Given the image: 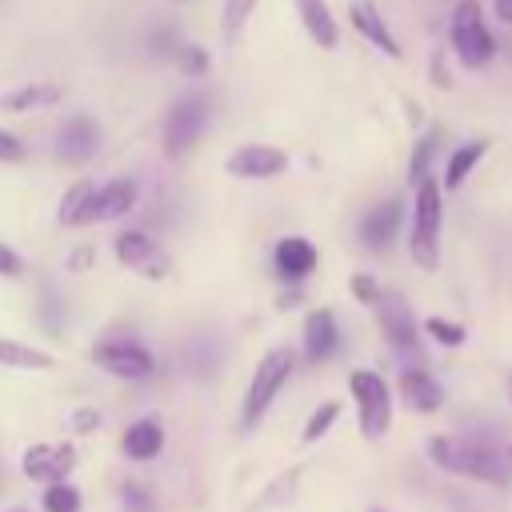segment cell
Instances as JSON below:
<instances>
[{"label":"cell","instance_id":"18","mask_svg":"<svg viewBox=\"0 0 512 512\" xmlns=\"http://www.w3.org/2000/svg\"><path fill=\"white\" fill-rule=\"evenodd\" d=\"M348 20H352V28H356L372 48H380L388 60H400V56H404L400 40L392 36V28L384 24V16H380V8H376L372 0H352V4H348Z\"/></svg>","mask_w":512,"mask_h":512},{"label":"cell","instance_id":"9","mask_svg":"<svg viewBox=\"0 0 512 512\" xmlns=\"http://www.w3.org/2000/svg\"><path fill=\"white\" fill-rule=\"evenodd\" d=\"M92 364L116 380H152L156 376V356L140 340H128V336H104L100 344H92Z\"/></svg>","mask_w":512,"mask_h":512},{"label":"cell","instance_id":"20","mask_svg":"<svg viewBox=\"0 0 512 512\" xmlns=\"http://www.w3.org/2000/svg\"><path fill=\"white\" fill-rule=\"evenodd\" d=\"M64 100V88L52 84V80H28L12 92L0 96V108L12 112V116H24V112H40V108H56Z\"/></svg>","mask_w":512,"mask_h":512},{"label":"cell","instance_id":"23","mask_svg":"<svg viewBox=\"0 0 512 512\" xmlns=\"http://www.w3.org/2000/svg\"><path fill=\"white\" fill-rule=\"evenodd\" d=\"M0 368H16V372H48L56 368V356L44 348H32L24 340L0 336Z\"/></svg>","mask_w":512,"mask_h":512},{"label":"cell","instance_id":"10","mask_svg":"<svg viewBox=\"0 0 512 512\" xmlns=\"http://www.w3.org/2000/svg\"><path fill=\"white\" fill-rule=\"evenodd\" d=\"M136 200H140V184H136L132 176H112V180H104V184H92L88 204H84V212H80V228L120 220V216H128V212L136 208Z\"/></svg>","mask_w":512,"mask_h":512},{"label":"cell","instance_id":"32","mask_svg":"<svg viewBox=\"0 0 512 512\" xmlns=\"http://www.w3.org/2000/svg\"><path fill=\"white\" fill-rule=\"evenodd\" d=\"M24 156H28V144H24L16 132L0 128V164H20Z\"/></svg>","mask_w":512,"mask_h":512},{"label":"cell","instance_id":"17","mask_svg":"<svg viewBox=\"0 0 512 512\" xmlns=\"http://www.w3.org/2000/svg\"><path fill=\"white\" fill-rule=\"evenodd\" d=\"M340 352V324L332 308H312L304 316V360L308 364H324Z\"/></svg>","mask_w":512,"mask_h":512},{"label":"cell","instance_id":"25","mask_svg":"<svg viewBox=\"0 0 512 512\" xmlns=\"http://www.w3.org/2000/svg\"><path fill=\"white\" fill-rule=\"evenodd\" d=\"M436 152H440V132H424V136L416 140V148H412V160H408V184H412V188H416L424 176H432Z\"/></svg>","mask_w":512,"mask_h":512},{"label":"cell","instance_id":"21","mask_svg":"<svg viewBox=\"0 0 512 512\" xmlns=\"http://www.w3.org/2000/svg\"><path fill=\"white\" fill-rule=\"evenodd\" d=\"M296 16H300V24H304V32L316 48H336L340 44V24H336L328 0H296Z\"/></svg>","mask_w":512,"mask_h":512},{"label":"cell","instance_id":"15","mask_svg":"<svg viewBox=\"0 0 512 512\" xmlns=\"http://www.w3.org/2000/svg\"><path fill=\"white\" fill-rule=\"evenodd\" d=\"M316 264H320V252H316V244L308 236H284L272 248V268L288 284H304L316 272Z\"/></svg>","mask_w":512,"mask_h":512},{"label":"cell","instance_id":"7","mask_svg":"<svg viewBox=\"0 0 512 512\" xmlns=\"http://www.w3.org/2000/svg\"><path fill=\"white\" fill-rule=\"evenodd\" d=\"M376 320H380V332H384L388 348H392L400 360L420 364V352H424L420 324H416L408 300H404L396 288H384V292H380V300H376Z\"/></svg>","mask_w":512,"mask_h":512},{"label":"cell","instance_id":"3","mask_svg":"<svg viewBox=\"0 0 512 512\" xmlns=\"http://www.w3.org/2000/svg\"><path fill=\"white\" fill-rule=\"evenodd\" d=\"M292 372H296L292 348H268V352L256 360V372L248 376V388H244V400H240V428H244V432L260 428V420L268 416L272 400H276L280 388L292 380Z\"/></svg>","mask_w":512,"mask_h":512},{"label":"cell","instance_id":"39","mask_svg":"<svg viewBox=\"0 0 512 512\" xmlns=\"http://www.w3.org/2000/svg\"><path fill=\"white\" fill-rule=\"evenodd\" d=\"M504 456H508V460H512V444H508V452H504Z\"/></svg>","mask_w":512,"mask_h":512},{"label":"cell","instance_id":"6","mask_svg":"<svg viewBox=\"0 0 512 512\" xmlns=\"http://www.w3.org/2000/svg\"><path fill=\"white\" fill-rule=\"evenodd\" d=\"M208 128V96L204 92H188L180 100H172V108L160 120V140H164V156L180 160Z\"/></svg>","mask_w":512,"mask_h":512},{"label":"cell","instance_id":"27","mask_svg":"<svg viewBox=\"0 0 512 512\" xmlns=\"http://www.w3.org/2000/svg\"><path fill=\"white\" fill-rule=\"evenodd\" d=\"M92 184H96V180H76V184L60 196V216H56V220H60L64 228H80V212H84V204H88Z\"/></svg>","mask_w":512,"mask_h":512},{"label":"cell","instance_id":"26","mask_svg":"<svg viewBox=\"0 0 512 512\" xmlns=\"http://www.w3.org/2000/svg\"><path fill=\"white\" fill-rule=\"evenodd\" d=\"M80 488L68 484V480H56V484H44V496H40V508L44 512H80Z\"/></svg>","mask_w":512,"mask_h":512},{"label":"cell","instance_id":"38","mask_svg":"<svg viewBox=\"0 0 512 512\" xmlns=\"http://www.w3.org/2000/svg\"><path fill=\"white\" fill-rule=\"evenodd\" d=\"M508 400H512V372H508Z\"/></svg>","mask_w":512,"mask_h":512},{"label":"cell","instance_id":"31","mask_svg":"<svg viewBox=\"0 0 512 512\" xmlns=\"http://www.w3.org/2000/svg\"><path fill=\"white\" fill-rule=\"evenodd\" d=\"M348 292H352V296H356L364 308H376V300H380V292H384V288H380V284H376L368 272H356V276L348 280Z\"/></svg>","mask_w":512,"mask_h":512},{"label":"cell","instance_id":"1","mask_svg":"<svg viewBox=\"0 0 512 512\" xmlns=\"http://www.w3.org/2000/svg\"><path fill=\"white\" fill-rule=\"evenodd\" d=\"M428 460L452 476L488 484V488H508L512 484V460L492 448L488 440L476 436H432L428 440Z\"/></svg>","mask_w":512,"mask_h":512},{"label":"cell","instance_id":"37","mask_svg":"<svg viewBox=\"0 0 512 512\" xmlns=\"http://www.w3.org/2000/svg\"><path fill=\"white\" fill-rule=\"evenodd\" d=\"M496 16H500L504 24H512V0H496Z\"/></svg>","mask_w":512,"mask_h":512},{"label":"cell","instance_id":"22","mask_svg":"<svg viewBox=\"0 0 512 512\" xmlns=\"http://www.w3.org/2000/svg\"><path fill=\"white\" fill-rule=\"evenodd\" d=\"M484 152H488V140H484V136L456 144V148L448 152V164H444V180H440V188L456 192V188H460V184H464V180L476 172V164L484 160Z\"/></svg>","mask_w":512,"mask_h":512},{"label":"cell","instance_id":"12","mask_svg":"<svg viewBox=\"0 0 512 512\" xmlns=\"http://www.w3.org/2000/svg\"><path fill=\"white\" fill-rule=\"evenodd\" d=\"M228 176L236 180H272L288 168V152L276 148V144H240L232 156H228Z\"/></svg>","mask_w":512,"mask_h":512},{"label":"cell","instance_id":"19","mask_svg":"<svg viewBox=\"0 0 512 512\" xmlns=\"http://www.w3.org/2000/svg\"><path fill=\"white\" fill-rule=\"evenodd\" d=\"M120 448H124V456L136 460V464L156 460V456L164 452V424H160L156 416L132 420V424L124 428V436H120Z\"/></svg>","mask_w":512,"mask_h":512},{"label":"cell","instance_id":"24","mask_svg":"<svg viewBox=\"0 0 512 512\" xmlns=\"http://www.w3.org/2000/svg\"><path fill=\"white\" fill-rule=\"evenodd\" d=\"M256 4H260V0H224V4H220V36H224V44H236V40H240V32H244V24L252 20Z\"/></svg>","mask_w":512,"mask_h":512},{"label":"cell","instance_id":"13","mask_svg":"<svg viewBox=\"0 0 512 512\" xmlns=\"http://www.w3.org/2000/svg\"><path fill=\"white\" fill-rule=\"evenodd\" d=\"M404 208H408L404 196H388V200H380L376 208H368L364 220H360V244H364L368 252H388L392 240L400 236Z\"/></svg>","mask_w":512,"mask_h":512},{"label":"cell","instance_id":"36","mask_svg":"<svg viewBox=\"0 0 512 512\" xmlns=\"http://www.w3.org/2000/svg\"><path fill=\"white\" fill-rule=\"evenodd\" d=\"M100 424V412H92V408H80L76 416H72V428L76 432H88V428H96Z\"/></svg>","mask_w":512,"mask_h":512},{"label":"cell","instance_id":"4","mask_svg":"<svg viewBox=\"0 0 512 512\" xmlns=\"http://www.w3.org/2000/svg\"><path fill=\"white\" fill-rule=\"evenodd\" d=\"M448 40L452 52L464 68H488L496 56V36L484 24V8L480 0H456L452 20H448Z\"/></svg>","mask_w":512,"mask_h":512},{"label":"cell","instance_id":"30","mask_svg":"<svg viewBox=\"0 0 512 512\" xmlns=\"http://www.w3.org/2000/svg\"><path fill=\"white\" fill-rule=\"evenodd\" d=\"M172 60H176V68H180L184 76H192V80H200V76L208 72V64H212L200 44H184V40H180V48L172 52Z\"/></svg>","mask_w":512,"mask_h":512},{"label":"cell","instance_id":"8","mask_svg":"<svg viewBox=\"0 0 512 512\" xmlns=\"http://www.w3.org/2000/svg\"><path fill=\"white\" fill-rule=\"evenodd\" d=\"M112 256H116L128 272H136V276H144V280H164V276L172 272L168 248H164L152 232H144V228H124V232H116Z\"/></svg>","mask_w":512,"mask_h":512},{"label":"cell","instance_id":"29","mask_svg":"<svg viewBox=\"0 0 512 512\" xmlns=\"http://www.w3.org/2000/svg\"><path fill=\"white\" fill-rule=\"evenodd\" d=\"M340 420V400H324L320 408H312V416L304 420V432H300V440L304 444H316L332 424Z\"/></svg>","mask_w":512,"mask_h":512},{"label":"cell","instance_id":"34","mask_svg":"<svg viewBox=\"0 0 512 512\" xmlns=\"http://www.w3.org/2000/svg\"><path fill=\"white\" fill-rule=\"evenodd\" d=\"M148 44H152V52H156V56H172V52L180 48V40H176V28H172V24H164V28H156Z\"/></svg>","mask_w":512,"mask_h":512},{"label":"cell","instance_id":"28","mask_svg":"<svg viewBox=\"0 0 512 512\" xmlns=\"http://www.w3.org/2000/svg\"><path fill=\"white\" fill-rule=\"evenodd\" d=\"M420 332H424V336H432L440 348H460V344L468 340L464 324H456V320H444V316H428V320L420 324Z\"/></svg>","mask_w":512,"mask_h":512},{"label":"cell","instance_id":"5","mask_svg":"<svg viewBox=\"0 0 512 512\" xmlns=\"http://www.w3.org/2000/svg\"><path fill=\"white\" fill-rule=\"evenodd\" d=\"M348 392L356 400V424L364 440H380L392 428V388L380 372L372 368H352L348 372Z\"/></svg>","mask_w":512,"mask_h":512},{"label":"cell","instance_id":"2","mask_svg":"<svg viewBox=\"0 0 512 512\" xmlns=\"http://www.w3.org/2000/svg\"><path fill=\"white\" fill-rule=\"evenodd\" d=\"M412 228H408V256L416 268L436 272L440 264V224H444V188L436 176H424L412 188Z\"/></svg>","mask_w":512,"mask_h":512},{"label":"cell","instance_id":"14","mask_svg":"<svg viewBox=\"0 0 512 512\" xmlns=\"http://www.w3.org/2000/svg\"><path fill=\"white\" fill-rule=\"evenodd\" d=\"M76 468V448L72 444H32L20 456V472L36 484H56L68 480V472Z\"/></svg>","mask_w":512,"mask_h":512},{"label":"cell","instance_id":"11","mask_svg":"<svg viewBox=\"0 0 512 512\" xmlns=\"http://www.w3.org/2000/svg\"><path fill=\"white\" fill-rule=\"evenodd\" d=\"M96 148H100V124L88 112L64 116V124L56 128V160L68 168H80L96 156Z\"/></svg>","mask_w":512,"mask_h":512},{"label":"cell","instance_id":"33","mask_svg":"<svg viewBox=\"0 0 512 512\" xmlns=\"http://www.w3.org/2000/svg\"><path fill=\"white\" fill-rule=\"evenodd\" d=\"M0 276H4V280H20V276H24L20 252H16L12 244H4V240H0Z\"/></svg>","mask_w":512,"mask_h":512},{"label":"cell","instance_id":"16","mask_svg":"<svg viewBox=\"0 0 512 512\" xmlns=\"http://www.w3.org/2000/svg\"><path fill=\"white\" fill-rule=\"evenodd\" d=\"M396 392H400V400H404L412 412H420V416H432V412L444 408V388H440V380H436L428 368H420V364H408V368L400 372Z\"/></svg>","mask_w":512,"mask_h":512},{"label":"cell","instance_id":"40","mask_svg":"<svg viewBox=\"0 0 512 512\" xmlns=\"http://www.w3.org/2000/svg\"><path fill=\"white\" fill-rule=\"evenodd\" d=\"M372 512H384V508H372Z\"/></svg>","mask_w":512,"mask_h":512},{"label":"cell","instance_id":"35","mask_svg":"<svg viewBox=\"0 0 512 512\" xmlns=\"http://www.w3.org/2000/svg\"><path fill=\"white\" fill-rule=\"evenodd\" d=\"M120 496H124V512H152V500L140 484H124Z\"/></svg>","mask_w":512,"mask_h":512}]
</instances>
